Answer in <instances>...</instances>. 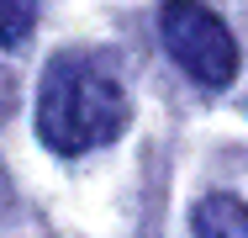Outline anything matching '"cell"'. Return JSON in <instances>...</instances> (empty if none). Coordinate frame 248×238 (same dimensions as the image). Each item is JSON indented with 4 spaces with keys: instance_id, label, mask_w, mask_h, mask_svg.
Returning a JSON list of instances; mask_svg holds the SVG:
<instances>
[{
    "instance_id": "cell-1",
    "label": "cell",
    "mask_w": 248,
    "mask_h": 238,
    "mask_svg": "<svg viewBox=\"0 0 248 238\" xmlns=\"http://www.w3.org/2000/svg\"><path fill=\"white\" fill-rule=\"evenodd\" d=\"M127 127V90L116 69L95 53H58L37 90V133L53 153H90L122 138Z\"/></svg>"
},
{
    "instance_id": "cell-2",
    "label": "cell",
    "mask_w": 248,
    "mask_h": 238,
    "mask_svg": "<svg viewBox=\"0 0 248 238\" xmlns=\"http://www.w3.org/2000/svg\"><path fill=\"white\" fill-rule=\"evenodd\" d=\"M158 37L169 48V58L196 85H206V90L232 85V74H238V43H232L227 21L211 5H201V0H169L158 11Z\"/></svg>"
},
{
    "instance_id": "cell-3",
    "label": "cell",
    "mask_w": 248,
    "mask_h": 238,
    "mask_svg": "<svg viewBox=\"0 0 248 238\" xmlns=\"http://www.w3.org/2000/svg\"><path fill=\"white\" fill-rule=\"evenodd\" d=\"M190 222L196 238H248V206L238 196H206Z\"/></svg>"
},
{
    "instance_id": "cell-4",
    "label": "cell",
    "mask_w": 248,
    "mask_h": 238,
    "mask_svg": "<svg viewBox=\"0 0 248 238\" xmlns=\"http://www.w3.org/2000/svg\"><path fill=\"white\" fill-rule=\"evenodd\" d=\"M37 27V0H0V48H21Z\"/></svg>"
}]
</instances>
